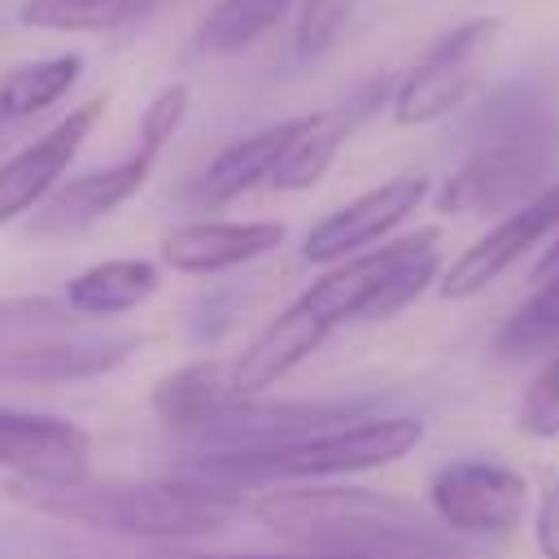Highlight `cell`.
I'll return each mask as SVG.
<instances>
[{"label":"cell","instance_id":"5b68a950","mask_svg":"<svg viewBox=\"0 0 559 559\" xmlns=\"http://www.w3.org/2000/svg\"><path fill=\"white\" fill-rule=\"evenodd\" d=\"M559 157V122L542 118L507 135L476 140V148L441 179L432 205L450 218H489L524 205L546 188Z\"/></svg>","mask_w":559,"mask_h":559},{"label":"cell","instance_id":"4fadbf2b","mask_svg":"<svg viewBox=\"0 0 559 559\" xmlns=\"http://www.w3.org/2000/svg\"><path fill=\"white\" fill-rule=\"evenodd\" d=\"M157 166V148L140 144L135 153H127L122 162L114 166H100V170H87V175H74L70 183H61L39 218H35V231H83L92 223H100L105 214H114L118 205H127L153 175Z\"/></svg>","mask_w":559,"mask_h":559},{"label":"cell","instance_id":"52a82bcc","mask_svg":"<svg viewBox=\"0 0 559 559\" xmlns=\"http://www.w3.org/2000/svg\"><path fill=\"white\" fill-rule=\"evenodd\" d=\"M528 502L533 493H528L524 472L502 459H485V454L450 459L428 480L432 520L450 537H472V542L511 537L524 524Z\"/></svg>","mask_w":559,"mask_h":559},{"label":"cell","instance_id":"44dd1931","mask_svg":"<svg viewBox=\"0 0 559 559\" xmlns=\"http://www.w3.org/2000/svg\"><path fill=\"white\" fill-rule=\"evenodd\" d=\"M297 0H214L192 31V48L201 57H236L258 44Z\"/></svg>","mask_w":559,"mask_h":559},{"label":"cell","instance_id":"3957f363","mask_svg":"<svg viewBox=\"0 0 559 559\" xmlns=\"http://www.w3.org/2000/svg\"><path fill=\"white\" fill-rule=\"evenodd\" d=\"M424 441V419L415 415H362L341 419L319 432H306L297 441L258 445V450H210L192 463V476L218 480V485H319L332 476L376 472L389 463H402Z\"/></svg>","mask_w":559,"mask_h":559},{"label":"cell","instance_id":"4316f807","mask_svg":"<svg viewBox=\"0 0 559 559\" xmlns=\"http://www.w3.org/2000/svg\"><path fill=\"white\" fill-rule=\"evenodd\" d=\"M533 537H537L542 559H559V476H550L542 489V502L533 515Z\"/></svg>","mask_w":559,"mask_h":559},{"label":"cell","instance_id":"7402d4cb","mask_svg":"<svg viewBox=\"0 0 559 559\" xmlns=\"http://www.w3.org/2000/svg\"><path fill=\"white\" fill-rule=\"evenodd\" d=\"M354 127L358 122L349 118V109H319V114H310V127L293 140V148L275 166L271 188H280V192H306V188H314L336 166L341 144L349 140Z\"/></svg>","mask_w":559,"mask_h":559},{"label":"cell","instance_id":"603a6c76","mask_svg":"<svg viewBox=\"0 0 559 559\" xmlns=\"http://www.w3.org/2000/svg\"><path fill=\"white\" fill-rule=\"evenodd\" d=\"M559 345V271L537 280V288L507 314V323L493 336V349L502 358H528Z\"/></svg>","mask_w":559,"mask_h":559},{"label":"cell","instance_id":"484cf974","mask_svg":"<svg viewBox=\"0 0 559 559\" xmlns=\"http://www.w3.org/2000/svg\"><path fill=\"white\" fill-rule=\"evenodd\" d=\"M188 105H192V92H188L183 83L162 87V92L144 105V114H140V144H148V148H157V153H162V148L175 140V131L183 127Z\"/></svg>","mask_w":559,"mask_h":559},{"label":"cell","instance_id":"5bb4252c","mask_svg":"<svg viewBox=\"0 0 559 559\" xmlns=\"http://www.w3.org/2000/svg\"><path fill=\"white\" fill-rule=\"evenodd\" d=\"M280 245H284V223L275 218H249V223L201 218V223L175 227L162 240V262L183 275H214V271L245 266Z\"/></svg>","mask_w":559,"mask_h":559},{"label":"cell","instance_id":"d6986e66","mask_svg":"<svg viewBox=\"0 0 559 559\" xmlns=\"http://www.w3.org/2000/svg\"><path fill=\"white\" fill-rule=\"evenodd\" d=\"M162 0H22L17 22L57 35H109L157 13Z\"/></svg>","mask_w":559,"mask_h":559},{"label":"cell","instance_id":"ac0fdd59","mask_svg":"<svg viewBox=\"0 0 559 559\" xmlns=\"http://www.w3.org/2000/svg\"><path fill=\"white\" fill-rule=\"evenodd\" d=\"M162 275L148 258H105L83 266L70 288H66V306L83 319H109V314H127L135 306H144L157 293Z\"/></svg>","mask_w":559,"mask_h":559},{"label":"cell","instance_id":"ffe728a7","mask_svg":"<svg viewBox=\"0 0 559 559\" xmlns=\"http://www.w3.org/2000/svg\"><path fill=\"white\" fill-rule=\"evenodd\" d=\"M83 79V52H52L39 61H22L0 74V118H35L52 109Z\"/></svg>","mask_w":559,"mask_h":559},{"label":"cell","instance_id":"9a60e30c","mask_svg":"<svg viewBox=\"0 0 559 559\" xmlns=\"http://www.w3.org/2000/svg\"><path fill=\"white\" fill-rule=\"evenodd\" d=\"M328 323L306 310L301 301H293L288 310H280L249 345L240 358H231V380H236V393L240 397H253L271 384H280L297 362H306L323 341H328Z\"/></svg>","mask_w":559,"mask_h":559},{"label":"cell","instance_id":"8992f818","mask_svg":"<svg viewBox=\"0 0 559 559\" xmlns=\"http://www.w3.org/2000/svg\"><path fill=\"white\" fill-rule=\"evenodd\" d=\"M507 35L502 17H463L459 26L441 31L424 57L397 79L393 87V122L397 127H428L445 114H454L459 105L472 100L476 83H480V66L485 57L498 48V39Z\"/></svg>","mask_w":559,"mask_h":559},{"label":"cell","instance_id":"2e32d148","mask_svg":"<svg viewBox=\"0 0 559 559\" xmlns=\"http://www.w3.org/2000/svg\"><path fill=\"white\" fill-rule=\"evenodd\" d=\"M153 415L166 428H183V432H205L214 419H223L236 402H245L236 393L231 380V362L227 358H201L188 367L166 371L153 384Z\"/></svg>","mask_w":559,"mask_h":559},{"label":"cell","instance_id":"83f0119b","mask_svg":"<svg viewBox=\"0 0 559 559\" xmlns=\"http://www.w3.org/2000/svg\"><path fill=\"white\" fill-rule=\"evenodd\" d=\"M153 559H345V555H314V550H297V555H214V550H179V546H166Z\"/></svg>","mask_w":559,"mask_h":559},{"label":"cell","instance_id":"9c48e42d","mask_svg":"<svg viewBox=\"0 0 559 559\" xmlns=\"http://www.w3.org/2000/svg\"><path fill=\"white\" fill-rule=\"evenodd\" d=\"M428 192H432L428 175H393V179L358 192L354 201L336 205L332 214H323L306 231L301 258L306 262H319V266H332V262H345V258L371 249L376 240H384L389 231H397L428 201Z\"/></svg>","mask_w":559,"mask_h":559},{"label":"cell","instance_id":"8fae6325","mask_svg":"<svg viewBox=\"0 0 559 559\" xmlns=\"http://www.w3.org/2000/svg\"><path fill=\"white\" fill-rule=\"evenodd\" d=\"M0 472L22 485H74L92 476V437L74 419L0 406Z\"/></svg>","mask_w":559,"mask_h":559},{"label":"cell","instance_id":"cb8c5ba5","mask_svg":"<svg viewBox=\"0 0 559 559\" xmlns=\"http://www.w3.org/2000/svg\"><path fill=\"white\" fill-rule=\"evenodd\" d=\"M354 9H358V0H301L297 26H293V48H297V57H301V61L328 57V52L341 44V35L349 31Z\"/></svg>","mask_w":559,"mask_h":559},{"label":"cell","instance_id":"30bf717a","mask_svg":"<svg viewBox=\"0 0 559 559\" xmlns=\"http://www.w3.org/2000/svg\"><path fill=\"white\" fill-rule=\"evenodd\" d=\"M105 109H109V96H87L66 118H57L48 131H39L31 144H22L9 162H0V223L22 218L26 210L44 205L57 192L61 175L70 170L87 135L96 131Z\"/></svg>","mask_w":559,"mask_h":559},{"label":"cell","instance_id":"7c38bea8","mask_svg":"<svg viewBox=\"0 0 559 559\" xmlns=\"http://www.w3.org/2000/svg\"><path fill=\"white\" fill-rule=\"evenodd\" d=\"M140 349L135 332H83L70 323H57L39 336L17 341L0 354V376L9 380H35V384H66V380H92L114 367H122Z\"/></svg>","mask_w":559,"mask_h":559},{"label":"cell","instance_id":"6da1fadb","mask_svg":"<svg viewBox=\"0 0 559 559\" xmlns=\"http://www.w3.org/2000/svg\"><path fill=\"white\" fill-rule=\"evenodd\" d=\"M253 515L297 550L345 559H445L450 533L419 507L376 489H271Z\"/></svg>","mask_w":559,"mask_h":559},{"label":"cell","instance_id":"f1b7e54d","mask_svg":"<svg viewBox=\"0 0 559 559\" xmlns=\"http://www.w3.org/2000/svg\"><path fill=\"white\" fill-rule=\"evenodd\" d=\"M550 271H559V231L542 245V253H537V262H533V280H546Z\"/></svg>","mask_w":559,"mask_h":559},{"label":"cell","instance_id":"277c9868","mask_svg":"<svg viewBox=\"0 0 559 559\" xmlns=\"http://www.w3.org/2000/svg\"><path fill=\"white\" fill-rule=\"evenodd\" d=\"M441 280V231L424 227L389 245H371L345 262H332L297 301L328 328L349 319H389L406 310L428 284Z\"/></svg>","mask_w":559,"mask_h":559},{"label":"cell","instance_id":"ba28073f","mask_svg":"<svg viewBox=\"0 0 559 559\" xmlns=\"http://www.w3.org/2000/svg\"><path fill=\"white\" fill-rule=\"evenodd\" d=\"M559 231V179H550L537 197L507 210L480 240H472L437 280V293L445 301H463L485 293L498 275H507L524 253L542 249Z\"/></svg>","mask_w":559,"mask_h":559},{"label":"cell","instance_id":"e0dca14e","mask_svg":"<svg viewBox=\"0 0 559 559\" xmlns=\"http://www.w3.org/2000/svg\"><path fill=\"white\" fill-rule=\"evenodd\" d=\"M310 127V114H297V118H284V122H271L253 135H240L231 140L227 148H218V157L205 166L201 175V197L210 205H223V201H236L245 197L249 188L258 183H271L275 166L284 162V153L293 148V140Z\"/></svg>","mask_w":559,"mask_h":559},{"label":"cell","instance_id":"7a4b0ae2","mask_svg":"<svg viewBox=\"0 0 559 559\" xmlns=\"http://www.w3.org/2000/svg\"><path fill=\"white\" fill-rule=\"evenodd\" d=\"M31 511L148 542L205 537L227 528L245 498L205 476H144V480H74V485H13Z\"/></svg>","mask_w":559,"mask_h":559},{"label":"cell","instance_id":"d4e9b609","mask_svg":"<svg viewBox=\"0 0 559 559\" xmlns=\"http://www.w3.org/2000/svg\"><path fill=\"white\" fill-rule=\"evenodd\" d=\"M515 428L533 441H555L559 437V354L533 376L515 406Z\"/></svg>","mask_w":559,"mask_h":559}]
</instances>
